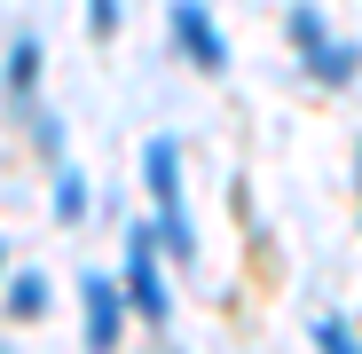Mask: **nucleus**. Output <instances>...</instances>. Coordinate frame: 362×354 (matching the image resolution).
Instances as JSON below:
<instances>
[{"mask_svg": "<svg viewBox=\"0 0 362 354\" xmlns=\"http://www.w3.org/2000/svg\"><path fill=\"white\" fill-rule=\"evenodd\" d=\"M142 182H150V197H158V213H165V244H173V260H197L189 213H181V150H173L165 134L142 142Z\"/></svg>", "mask_w": 362, "mask_h": 354, "instance_id": "nucleus-1", "label": "nucleus"}, {"mask_svg": "<svg viewBox=\"0 0 362 354\" xmlns=\"http://www.w3.org/2000/svg\"><path fill=\"white\" fill-rule=\"evenodd\" d=\"M32 79H40V40H16V47H8V95L24 102V95H32Z\"/></svg>", "mask_w": 362, "mask_h": 354, "instance_id": "nucleus-6", "label": "nucleus"}, {"mask_svg": "<svg viewBox=\"0 0 362 354\" xmlns=\"http://www.w3.org/2000/svg\"><path fill=\"white\" fill-rule=\"evenodd\" d=\"M79 291H87V346L110 354V346H118V315H127V300H118V283H103V276H87Z\"/></svg>", "mask_w": 362, "mask_h": 354, "instance_id": "nucleus-5", "label": "nucleus"}, {"mask_svg": "<svg viewBox=\"0 0 362 354\" xmlns=\"http://www.w3.org/2000/svg\"><path fill=\"white\" fill-rule=\"evenodd\" d=\"M173 32H181V47H189L197 71H228V47H221V32H213V16L197 8V0H173Z\"/></svg>", "mask_w": 362, "mask_h": 354, "instance_id": "nucleus-4", "label": "nucleus"}, {"mask_svg": "<svg viewBox=\"0 0 362 354\" xmlns=\"http://www.w3.org/2000/svg\"><path fill=\"white\" fill-rule=\"evenodd\" d=\"M8 307H16V315H40V307H47V276H16V283H8Z\"/></svg>", "mask_w": 362, "mask_h": 354, "instance_id": "nucleus-7", "label": "nucleus"}, {"mask_svg": "<svg viewBox=\"0 0 362 354\" xmlns=\"http://www.w3.org/2000/svg\"><path fill=\"white\" fill-rule=\"evenodd\" d=\"M87 24L110 40V32H118V0H87Z\"/></svg>", "mask_w": 362, "mask_h": 354, "instance_id": "nucleus-10", "label": "nucleus"}, {"mask_svg": "<svg viewBox=\"0 0 362 354\" xmlns=\"http://www.w3.org/2000/svg\"><path fill=\"white\" fill-rule=\"evenodd\" d=\"M127 300L165 323V276H158V236L150 228H127Z\"/></svg>", "mask_w": 362, "mask_h": 354, "instance_id": "nucleus-3", "label": "nucleus"}, {"mask_svg": "<svg viewBox=\"0 0 362 354\" xmlns=\"http://www.w3.org/2000/svg\"><path fill=\"white\" fill-rule=\"evenodd\" d=\"M291 47H299V64H308L323 87H346V79H354V47H346V40H339V32L308 8V0L291 8Z\"/></svg>", "mask_w": 362, "mask_h": 354, "instance_id": "nucleus-2", "label": "nucleus"}, {"mask_svg": "<svg viewBox=\"0 0 362 354\" xmlns=\"http://www.w3.org/2000/svg\"><path fill=\"white\" fill-rule=\"evenodd\" d=\"M55 213H64V220L87 213V182H79V173H64V182H55Z\"/></svg>", "mask_w": 362, "mask_h": 354, "instance_id": "nucleus-8", "label": "nucleus"}, {"mask_svg": "<svg viewBox=\"0 0 362 354\" xmlns=\"http://www.w3.org/2000/svg\"><path fill=\"white\" fill-rule=\"evenodd\" d=\"M315 346H323V354H362V346L346 338V323H315Z\"/></svg>", "mask_w": 362, "mask_h": 354, "instance_id": "nucleus-9", "label": "nucleus"}]
</instances>
